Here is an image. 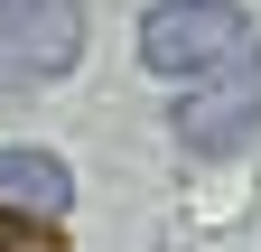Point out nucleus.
<instances>
[{
  "label": "nucleus",
  "mask_w": 261,
  "mask_h": 252,
  "mask_svg": "<svg viewBox=\"0 0 261 252\" xmlns=\"http://www.w3.org/2000/svg\"><path fill=\"white\" fill-rule=\"evenodd\" d=\"M0 206H19V215H38V224H56V215L75 206V168H65L56 149H38V140L0 149Z\"/></svg>",
  "instance_id": "20e7f679"
},
{
  "label": "nucleus",
  "mask_w": 261,
  "mask_h": 252,
  "mask_svg": "<svg viewBox=\"0 0 261 252\" xmlns=\"http://www.w3.org/2000/svg\"><path fill=\"white\" fill-rule=\"evenodd\" d=\"M0 252H65L38 215H19V206H0Z\"/></svg>",
  "instance_id": "39448f33"
},
{
  "label": "nucleus",
  "mask_w": 261,
  "mask_h": 252,
  "mask_svg": "<svg viewBox=\"0 0 261 252\" xmlns=\"http://www.w3.org/2000/svg\"><path fill=\"white\" fill-rule=\"evenodd\" d=\"M168 131H177V149H196V159H233V149L261 131V38H243L233 56H215L205 75H187Z\"/></svg>",
  "instance_id": "f257e3e1"
},
{
  "label": "nucleus",
  "mask_w": 261,
  "mask_h": 252,
  "mask_svg": "<svg viewBox=\"0 0 261 252\" xmlns=\"http://www.w3.org/2000/svg\"><path fill=\"white\" fill-rule=\"evenodd\" d=\"M84 56V0H0V93L56 84Z\"/></svg>",
  "instance_id": "f03ea898"
},
{
  "label": "nucleus",
  "mask_w": 261,
  "mask_h": 252,
  "mask_svg": "<svg viewBox=\"0 0 261 252\" xmlns=\"http://www.w3.org/2000/svg\"><path fill=\"white\" fill-rule=\"evenodd\" d=\"M243 38H252V28H243L233 0H159V10L140 19V66L187 84V75H205L215 56H233Z\"/></svg>",
  "instance_id": "7ed1b4c3"
}]
</instances>
